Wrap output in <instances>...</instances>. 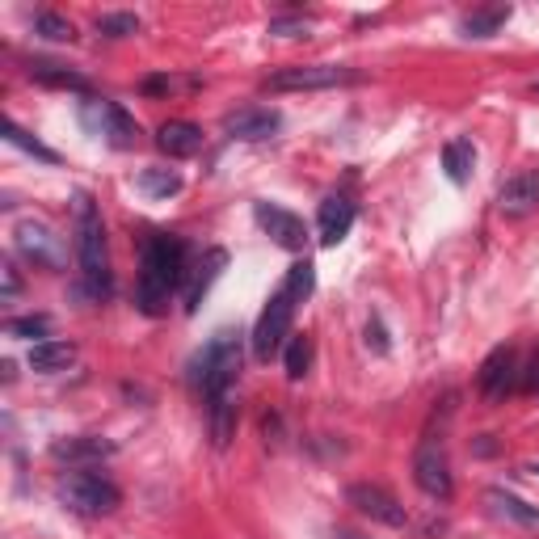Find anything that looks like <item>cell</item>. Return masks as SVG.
Segmentation results:
<instances>
[{
	"label": "cell",
	"mask_w": 539,
	"mask_h": 539,
	"mask_svg": "<svg viewBox=\"0 0 539 539\" xmlns=\"http://www.w3.org/2000/svg\"><path fill=\"white\" fill-rule=\"evenodd\" d=\"M182 278H186V241L173 232H152L144 241V257H139L135 308L144 316H165Z\"/></svg>",
	"instance_id": "6da1fadb"
},
{
	"label": "cell",
	"mask_w": 539,
	"mask_h": 539,
	"mask_svg": "<svg viewBox=\"0 0 539 539\" xmlns=\"http://www.w3.org/2000/svg\"><path fill=\"white\" fill-rule=\"evenodd\" d=\"M76 266L89 299L110 295V253H106V224L89 194H76Z\"/></svg>",
	"instance_id": "7a4b0ae2"
},
{
	"label": "cell",
	"mask_w": 539,
	"mask_h": 539,
	"mask_svg": "<svg viewBox=\"0 0 539 539\" xmlns=\"http://www.w3.org/2000/svg\"><path fill=\"white\" fill-rule=\"evenodd\" d=\"M236 375H241V333L219 329L211 342L190 358V388L211 401L219 392H232Z\"/></svg>",
	"instance_id": "3957f363"
},
{
	"label": "cell",
	"mask_w": 539,
	"mask_h": 539,
	"mask_svg": "<svg viewBox=\"0 0 539 539\" xmlns=\"http://www.w3.org/2000/svg\"><path fill=\"white\" fill-rule=\"evenodd\" d=\"M59 502H64L72 514H85V518H106L123 506V493H118L114 481H106L102 472H89V468H76L68 476H59Z\"/></svg>",
	"instance_id": "277c9868"
},
{
	"label": "cell",
	"mask_w": 539,
	"mask_h": 539,
	"mask_svg": "<svg viewBox=\"0 0 539 539\" xmlns=\"http://www.w3.org/2000/svg\"><path fill=\"white\" fill-rule=\"evenodd\" d=\"M291 316H295V299H291L287 287H278L270 295V304L262 308V316H257V325H253V358L257 363H270V358H278L287 350Z\"/></svg>",
	"instance_id": "5b68a950"
},
{
	"label": "cell",
	"mask_w": 539,
	"mask_h": 539,
	"mask_svg": "<svg viewBox=\"0 0 539 539\" xmlns=\"http://www.w3.org/2000/svg\"><path fill=\"white\" fill-rule=\"evenodd\" d=\"M81 123L93 135H102L106 144L118 148V152H127V148L139 144V123L118 102H106V97H89V102L81 106Z\"/></svg>",
	"instance_id": "8992f818"
},
{
	"label": "cell",
	"mask_w": 539,
	"mask_h": 539,
	"mask_svg": "<svg viewBox=\"0 0 539 539\" xmlns=\"http://www.w3.org/2000/svg\"><path fill=\"white\" fill-rule=\"evenodd\" d=\"M413 481H417V489H422L426 497H434V502H447V497L455 493L447 447L438 443L434 434H426L422 443H417V451H413Z\"/></svg>",
	"instance_id": "52a82bcc"
},
{
	"label": "cell",
	"mask_w": 539,
	"mask_h": 539,
	"mask_svg": "<svg viewBox=\"0 0 539 539\" xmlns=\"http://www.w3.org/2000/svg\"><path fill=\"white\" fill-rule=\"evenodd\" d=\"M358 72L342 64H299L266 76V93H299V89H337V85H354Z\"/></svg>",
	"instance_id": "ba28073f"
},
{
	"label": "cell",
	"mask_w": 539,
	"mask_h": 539,
	"mask_svg": "<svg viewBox=\"0 0 539 539\" xmlns=\"http://www.w3.org/2000/svg\"><path fill=\"white\" fill-rule=\"evenodd\" d=\"M13 236H17V253L30 257L34 266H47V270L64 266V241H59L47 224H38V219H22Z\"/></svg>",
	"instance_id": "9c48e42d"
},
{
	"label": "cell",
	"mask_w": 539,
	"mask_h": 539,
	"mask_svg": "<svg viewBox=\"0 0 539 539\" xmlns=\"http://www.w3.org/2000/svg\"><path fill=\"white\" fill-rule=\"evenodd\" d=\"M346 502H350L358 514H367L371 523H384V527H405V523H409L405 506L396 502V497H392L384 485H350V489H346Z\"/></svg>",
	"instance_id": "30bf717a"
},
{
	"label": "cell",
	"mask_w": 539,
	"mask_h": 539,
	"mask_svg": "<svg viewBox=\"0 0 539 539\" xmlns=\"http://www.w3.org/2000/svg\"><path fill=\"white\" fill-rule=\"evenodd\" d=\"M476 384H481V396L485 401H506L510 388L518 384V354L514 346H497L485 363H481V375H476Z\"/></svg>",
	"instance_id": "8fae6325"
},
{
	"label": "cell",
	"mask_w": 539,
	"mask_h": 539,
	"mask_svg": "<svg viewBox=\"0 0 539 539\" xmlns=\"http://www.w3.org/2000/svg\"><path fill=\"white\" fill-rule=\"evenodd\" d=\"M253 215H257V224L270 232V241H274L278 249L299 253V249L308 245V228H304V219H299V215H291V211H283V207H274V203H257Z\"/></svg>",
	"instance_id": "7c38bea8"
},
{
	"label": "cell",
	"mask_w": 539,
	"mask_h": 539,
	"mask_svg": "<svg viewBox=\"0 0 539 539\" xmlns=\"http://www.w3.org/2000/svg\"><path fill=\"white\" fill-rule=\"evenodd\" d=\"M539 207V165L518 169L514 177H506V186L497 190V211L510 219H523Z\"/></svg>",
	"instance_id": "4fadbf2b"
},
{
	"label": "cell",
	"mask_w": 539,
	"mask_h": 539,
	"mask_svg": "<svg viewBox=\"0 0 539 539\" xmlns=\"http://www.w3.org/2000/svg\"><path fill=\"white\" fill-rule=\"evenodd\" d=\"M114 455L110 438H97V434H72V438H55L51 443V459L59 464H76V468H89V464H102V459Z\"/></svg>",
	"instance_id": "5bb4252c"
},
{
	"label": "cell",
	"mask_w": 539,
	"mask_h": 539,
	"mask_svg": "<svg viewBox=\"0 0 539 539\" xmlns=\"http://www.w3.org/2000/svg\"><path fill=\"white\" fill-rule=\"evenodd\" d=\"M354 203L346 194H329L325 203H321V211H316V236H321V245L325 249H333V245H342L346 236H350V228H354Z\"/></svg>",
	"instance_id": "9a60e30c"
},
{
	"label": "cell",
	"mask_w": 539,
	"mask_h": 539,
	"mask_svg": "<svg viewBox=\"0 0 539 539\" xmlns=\"http://www.w3.org/2000/svg\"><path fill=\"white\" fill-rule=\"evenodd\" d=\"M224 266H228V253L224 249H207L198 262L186 270V291H182V304H186V312H198V304H203V295L211 291V283L219 274H224Z\"/></svg>",
	"instance_id": "2e32d148"
},
{
	"label": "cell",
	"mask_w": 539,
	"mask_h": 539,
	"mask_svg": "<svg viewBox=\"0 0 539 539\" xmlns=\"http://www.w3.org/2000/svg\"><path fill=\"white\" fill-rule=\"evenodd\" d=\"M278 123H283L278 110H270V106H245V110H232L224 118V131L232 139H249V144H257V139H270L278 131Z\"/></svg>",
	"instance_id": "e0dca14e"
},
{
	"label": "cell",
	"mask_w": 539,
	"mask_h": 539,
	"mask_svg": "<svg viewBox=\"0 0 539 539\" xmlns=\"http://www.w3.org/2000/svg\"><path fill=\"white\" fill-rule=\"evenodd\" d=\"M156 148H161L165 156H173V161H186V156L203 152V131H198L194 123H165L161 131H156Z\"/></svg>",
	"instance_id": "ac0fdd59"
},
{
	"label": "cell",
	"mask_w": 539,
	"mask_h": 539,
	"mask_svg": "<svg viewBox=\"0 0 539 539\" xmlns=\"http://www.w3.org/2000/svg\"><path fill=\"white\" fill-rule=\"evenodd\" d=\"M30 76L38 85H47V89H72V93H89V81L81 72H72L64 64H51V59H34L30 64Z\"/></svg>",
	"instance_id": "d6986e66"
},
{
	"label": "cell",
	"mask_w": 539,
	"mask_h": 539,
	"mask_svg": "<svg viewBox=\"0 0 539 539\" xmlns=\"http://www.w3.org/2000/svg\"><path fill=\"white\" fill-rule=\"evenodd\" d=\"M207 417H211V438L215 447H228L232 434H236V405H232V392H219L207 401Z\"/></svg>",
	"instance_id": "ffe728a7"
},
{
	"label": "cell",
	"mask_w": 539,
	"mask_h": 539,
	"mask_svg": "<svg viewBox=\"0 0 539 539\" xmlns=\"http://www.w3.org/2000/svg\"><path fill=\"white\" fill-rule=\"evenodd\" d=\"M506 22H510V5H489V9L468 13L464 22H459V34L464 38H493Z\"/></svg>",
	"instance_id": "44dd1931"
},
{
	"label": "cell",
	"mask_w": 539,
	"mask_h": 539,
	"mask_svg": "<svg viewBox=\"0 0 539 539\" xmlns=\"http://www.w3.org/2000/svg\"><path fill=\"white\" fill-rule=\"evenodd\" d=\"M72 358H76V346L72 342H38L30 350V367L38 375H55V371L72 367Z\"/></svg>",
	"instance_id": "7402d4cb"
},
{
	"label": "cell",
	"mask_w": 539,
	"mask_h": 539,
	"mask_svg": "<svg viewBox=\"0 0 539 539\" xmlns=\"http://www.w3.org/2000/svg\"><path fill=\"white\" fill-rule=\"evenodd\" d=\"M472 165H476V148H472V139H451V144L443 148V169L455 186H464L468 177H472Z\"/></svg>",
	"instance_id": "603a6c76"
},
{
	"label": "cell",
	"mask_w": 539,
	"mask_h": 539,
	"mask_svg": "<svg viewBox=\"0 0 539 539\" xmlns=\"http://www.w3.org/2000/svg\"><path fill=\"white\" fill-rule=\"evenodd\" d=\"M485 497H489V506L502 514V518H514V523H523V527H535L539 523V506H527L523 497H514L506 489H489Z\"/></svg>",
	"instance_id": "cb8c5ba5"
},
{
	"label": "cell",
	"mask_w": 539,
	"mask_h": 539,
	"mask_svg": "<svg viewBox=\"0 0 539 539\" xmlns=\"http://www.w3.org/2000/svg\"><path fill=\"white\" fill-rule=\"evenodd\" d=\"M135 186L148 198H173V194H182V177H177L173 169H144L135 177Z\"/></svg>",
	"instance_id": "d4e9b609"
},
{
	"label": "cell",
	"mask_w": 539,
	"mask_h": 539,
	"mask_svg": "<svg viewBox=\"0 0 539 539\" xmlns=\"http://www.w3.org/2000/svg\"><path fill=\"white\" fill-rule=\"evenodd\" d=\"M0 135H5L9 139V144L13 148H22V152H30L34 156V161H47V165H59V156L47 148V144H38V139L30 135V131H22V127H17L13 123V118H5V123H0Z\"/></svg>",
	"instance_id": "484cf974"
},
{
	"label": "cell",
	"mask_w": 539,
	"mask_h": 539,
	"mask_svg": "<svg viewBox=\"0 0 539 539\" xmlns=\"http://www.w3.org/2000/svg\"><path fill=\"white\" fill-rule=\"evenodd\" d=\"M283 358H287V379H295V384H299V379L308 375V367H312V337L308 333L304 337H291Z\"/></svg>",
	"instance_id": "4316f807"
},
{
	"label": "cell",
	"mask_w": 539,
	"mask_h": 539,
	"mask_svg": "<svg viewBox=\"0 0 539 539\" xmlns=\"http://www.w3.org/2000/svg\"><path fill=\"white\" fill-rule=\"evenodd\" d=\"M283 287L291 291L295 304H304V299L312 295V287H316V266L308 262V257H304V262H295V266L287 270V278H283Z\"/></svg>",
	"instance_id": "83f0119b"
},
{
	"label": "cell",
	"mask_w": 539,
	"mask_h": 539,
	"mask_svg": "<svg viewBox=\"0 0 539 539\" xmlns=\"http://www.w3.org/2000/svg\"><path fill=\"white\" fill-rule=\"evenodd\" d=\"M34 34H43L47 43H72L76 26L68 22V17H59V13H38L34 17Z\"/></svg>",
	"instance_id": "f1b7e54d"
},
{
	"label": "cell",
	"mask_w": 539,
	"mask_h": 539,
	"mask_svg": "<svg viewBox=\"0 0 539 539\" xmlns=\"http://www.w3.org/2000/svg\"><path fill=\"white\" fill-rule=\"evenodd\" d=\"M97 34H106V38H131V34H139V17L135 13H102V17H97Z\"/></svg>",
	"instance_id": "f546056e"
},
{
	"label": "cell",
	"mask_w": 539,
	"mask_h": 539,
	"mask_svg": "<svg viewBox=\"0 0 539 539\" xmlns=\"http://www.w3.org/2000/svg\"><path fill=\"white\" fill-rule=\"evenodd\" d=\"M47 329H51L47 316H17V321L5 325L9 337H47Z\"/></svg>",
	"instance_id": "4dcf8cb0"
},
{
	"label": "cell",
	"mask_w": 539,
	"mask_h": 539,
	"mask_svg": "<svg viewBox=\"0 0 539 539\" xmlns=\"http://www.w3.org/2000/svg\"><path fill=\"white\" fill-rule=\"evenodd\" d=\"M308 30H312V17H274L270 22V34H278V38H299Z\"/></svg>",
	"instance_id": "1f68e13d"
},
{
	"label": "cell",
	"mask_w": 539,
	"mask_h": 539,
	"mask_svg": "<svg viewBox=\"0 0 539 539\" xmlns=\"http://www.w3.org/2000/svg\"><path fill=\"white\" fill-rule=\"evenodd\" d=\"M367 346L375 354H388V333H384V325H379V316H371V321H367Z\"/></svg>",
	"instance_id": "d6a6232c"
},
{
	"label": "cell",
	"mask_w": 539,
	"mask_h": 539,
	"mask_svg": "<svg viewBox=\"0 0 539 539\" xmlns=\"http://www.w3.org/2000/svg\"><path fill=\"white\" fill-rule=\"evenodd\" d=\"M0 274H5V299H17V291H22V274H17V266L9 262Z\"/></svg>",
	"instance_id": "836d02e7"
},
{
	"label": "cell",
	"mask_w": 539,
	"mask_h": 539,
	"mask_svg": "<svg viewBox=\"0 0 539 539\" xmlns=\"http://www.w3.org/2000/svg\"><path fill=\"white\" fill-rule=\"evenodd\" d=\"M523 388L539 392V350L531 354V363H527V371H523Z\"/></svg>",
	"instance_id": "e575fe53"
},
{
	"label": "cell",
	"mask_w": 539,
	"mask_h": 539,
	"mask_svg": "<svg viewBox=\"0 0 539 539\" xmlns=\"http://www.w3.org/2000/svg\"><path fill=\"white\" fill-rule=\"evenodd\" d=\"M169 89H173L169 76H152V81H144V93H169Z\"/></svg>",
	"instance_id": "d590c367"
},
{
	"label": "cell",
	"mask_w": 539,
	"mask_h": 539,
	"mask_svg": "<svg viewBox=\"0 0 539 539\" xmlns=\"http://www.w3.org/2000/svg\"><path fill=\"white\" fill-rule=\"evenodd\" d=\"M337 539H367V535H354V531H342V535H337Z\"/></svg>",
	"instance_id": "8d00e7d4"
},
{
	"label": "cell",
	"mask_w": 539,
	"mask_h": 539,
	"mask_svg": "<svg viewBox=\"0 0 539 539\" xmlns=\"http://www.w3.org/2000/svg\"><path fill=\"white\" fill-rule=\"evenodd\" d=\"M531 472H535V476H539V464H531Z\"/></svg>",
	"instance_id": "74e56055"
}]
</instances>
